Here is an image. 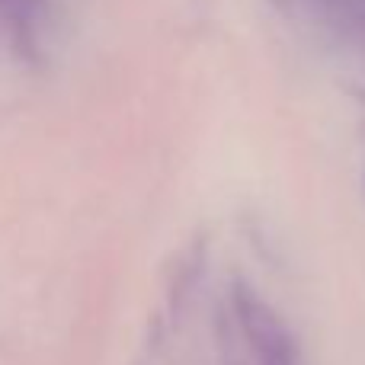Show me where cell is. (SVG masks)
Here are the masks:
<instances>
[{
	"label": "cell",
	"mask_w": 365,
	"mask_h": 365,
	"mask_svg": "<svg viewBox=\"0 0 365 365\" xmlns=\"http://www.w3.org/2000/svg\"><path fill=\"white\" fill-rule=\"evenodd\" d=\"M234 311L257 365H295V343L279 314L247 285L234 289Z\"/></svg>",
	"instance_id": "obj_1"
},
{
	"label": "cell",
	"mask_w": 365,
	"mask_h": 365,
	"mask_svg": "<svg viewBox=\"0 0 365 365\" xmlns=\"http://www.w3.org/2000/svg\"><path fill=\"white\" fill-rule=\"evenodd\" d=\"M42 0H0V19L6 26H13L19 36H29L36 29L38 19H42Z\"/></svg>",
	"instance_id": "obj_2"
}]
</instances>
